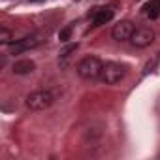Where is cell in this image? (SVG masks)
Segmentation results:
<instances>
[{
    "label": "cell",
    "instance_id": "7c38bea8",
    "mask_svg": "<svg viewBox=\"0 0 160 160\" xmlns=\"http://www.w3.org/2000/svg\"><path fill=\"white\" fill-rule=\"evenodd\" d=\"M75 49H77V43H70V45H66V47L60 51V58H68L70 53H73Z\"/></svg>",
    "mask_w": 160,
    "mask_h": 160
},
{
    "label": "cell",
    "instance_id": "52a82bcc",
    "mask_svg": "<svg viewBox=\"0 0 160 160\" xmlns=\"http://www.w3.org/2000/svg\"><path fill=\"white\" fill-rule=\"evenodd\" d=\"M89 17H92V27H100V25H106L113 19V12L108 10V8H94Z\"/></svg>",
    "mask_w": 160,
    "mask_h": 160
},
{
    "label": "cell",
    "instance_id": "277c9868",
    "mask_svg": "<svg viewBox=\"0 0 160 160\" xmlns=\"http://www.w3.org/2000/svg\"><path fill=\"white\" fill-rule=\"evenodd\" d=\"M130 42H132L134 47H139V49L149 47L154 42V30L151 27H138V28H134V32L130 36Z\"/></svg>",
    "mask_w": 160,
    "mask_h": 160
},
{
    "label": "cell",
    "instance_id": "30bf717a",
    "mask_svg": "<svg viewBox=\"0 0 160 160\" xmlns=\"http://www.w3.org/2000/svg\"><path fill=\"white\" fill-rule=\"evenodd\" d=\"M12 40H13V34L6 27H0V42L2 43H12Z\"/></svg>",
    "mask_w": 160,
    "mask_h": 160
},
{
    "label": "cell",
    "instance_id": "3957f363",
    "mask_svg": "<svg viewBox=\"0 0 160 160\" xmlns=\"http://www.w3.org/2000/svg\"><path fill=\"white\" fill-rule=\"evenodd\" d=\"M126 75V68L119 62H106L104 68H102V73H100V81L106 83V85H115V83H121Z\"/></svg>",
    "mask_w": 160,
    "mask_h": 160
},
{
    "label": "cell",
    "instance_id": "4fadbf2b",
    "mask_svg": "<svg viewBox=\"0 0 160 160\" xmlns=\"http://www.w3.org/2000/svg\"><path fill=\"white\" fill-rule=\"evenodd\" d=\"M28 2H42V0H28Z\"/></svg>",
    "mask_w": 160,
    "mask_h": 160
},
{
    "label": "cell",
    "instance_id": "6da1fadb",
    "mask_svg": "<svg viewBox=\"0 0 160 160\" xmlns=\"http://www.w3.org/2000/svg\"><path fill=\"white\" fill-rule=\"evenodd\" d=\"M102 68H104V62L98 57H85L77 64V75L85 81H94V79H100Z\"/></svg>",
    "mask_w": 160,
    "mask_h": 160
},
{
    "label": "cell",
    "instance_id": "8992f818",
    "mask_svg": "<svg viewBox=\"0 0 160 160\" xmlns=\"http://www.w3.org/2000/svg\"><path fill=\"white\" fill-rule=\"evenodd\" d=\"M134 28H136V27H134L130 21H121V23H117V25L113 27L111 36H113L117 42H126V40H130Z\"/></svg>",
    "mask_w": 160,
    "mask_h": 160
},
{
    "label": "cell",
    "instance_id": "ba28073f",
    "mask_svg": "<svg viewBox=\"0 0 160 160\" xmlns=\"http://www.w3.org/2000/svg\"><path fill=\"white\" fill-rule=\"evenodd\" d=\"M36 70V62L30 60V58H21V60H15L12 72L15 75H27V73H32Z\"/></svg>",
    "mask_w": 160,
    "mask_h": 160
},
{
    "label": "cell",
    "instance_id": "5b68a950",
    "mask_svg": "<svg viewBox=\"0 0 160 160\" xmlns=\"http://www.w3.org/2000/svg\"><path fill=\"white\" fill-rule=\"evenodd\" d=\"M40 43H42V40H40L38 36H25V38L15 40V42L10 43V53H12V55H21V53H25V51H30V49L38 47Z\"/></svg>",
    "mask_w": 160,
    "mask_h": 160
},
{
    "label": "cell",
    "instance_id": "8fae6325",
    "mask_svg": "<svg viewBox=\"0 0 160 160\" xmlns=\"http://www.w3.org/2000/svg\"><path fill=\"white\" fill-rule=\"evenodd\" d=\"M70 36H72V28H70V27H66V28H62V30L58 32V40H60L62 43H66V42L70 40Z\"/></svg>",
    "mask_w": 160,
    "mask_h": 160
},
{
    "label": "cell",
    "instance_id": "9c48e42d",
    "mask_svg": "<svg viewBox=\"0 0 160 160\" xmlns=\"http://www.w3.org/2000/svg\"><path fill=\"white\" fill-rule=\"evenodd\" d=\"M143 13L151 19H156L158 13H160V0H151V2H147L143 6Z\"/></svg>",
    "mask_w": 160,
    "mask_h": 160
},
{
    "label": "cell",
    "instance_id": "7a4b0ae2",
    "mask_svg": "<svg viewBox=\"0 0 160 160\" xmlns=\"http://www.w3.org/2000/svg\"><path fill=\"white\" fill-rule=\"evenodd\" d=\"M55 102V94L51 91H34L27 96V108L30 111H43L51 108Z\"/></svg>",
    "mask_w": 160,
    "mask_h": 160
}]
</instances>
